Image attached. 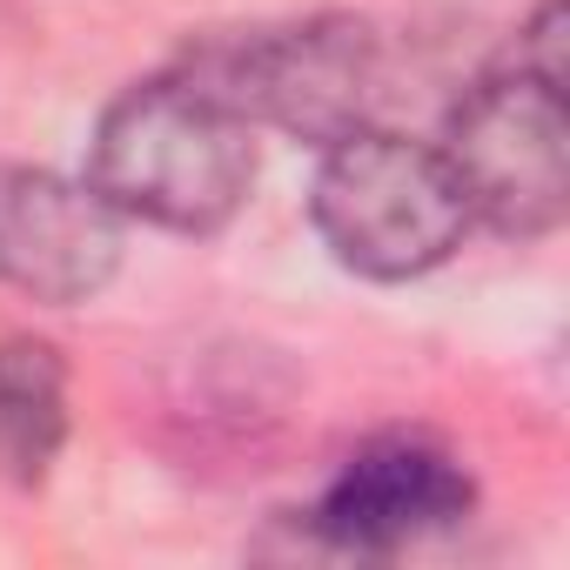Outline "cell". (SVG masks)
Masks as SVG:
<instances>
[{"label": "cell", "instance_id": "obj_1", "mask_svg": "<svg viewBox=\"0 0 570 570\" xmlns=\"http://www.w3.org/2000/svg\"><path fill=\"white\" fill-rule=\"evenodd\" d=\"M255 128L188 61L108 95L88 135V181L101 202L161 235H222L255 202Z\"/></svg>", "mask_w": 570, "mask_h": 570}, {"label": "cell", "instance_id": "obj_2", "mask_svg": "<svg viewBox=\"0 0 570 570\" xmlns=\"http://www.w3.org/2000/svg\"><path fill=\"white\" fill-rule=\"evenodd\" d=\"M316 155L309 228L336 268L363 282H423L470 242V208L436 141L370 121Z\"/></svg>", "mask_w": 570, "mask_h": 570}, {"label": "cell", "instance_id": "obj_3", "mask_svg": "<svg viewBox=\"0 0 570 570\" xmlns=\"http://www.w3.org/2000/svg\"><path fill=\"white\" fill-rule=\"evenodd\" d=\"M255 135H289L303 148H330L376 121L390 88L383 28L363 14H296L228 41H202L181 55Z\"/></svg>", "mask_w": 570, "mask_h": 570}, {"label": "cell", "instance_id": "obj_4", "mask_svg": "<svg viewBox=\"0 0 570 570\" xmlns=\"http://www.w3.org/2000/svg\"><path fill=\"white\" fill-rule=\"evenodd\" d=\"M436 155L470 208V228H490L503 242H543L563 228V215H570L563 81L497 61L443 115Z\"/></svg>", "mask_w": 570, "mask_h": 570}, {"label": "cell", "instance_id": "obj_5", "mask_svg": "<svg viewBox=\"0 0 570 570\" xmlns=\"http://www.w3.org/2000/svg\"><path fill=\"white\" fill-rule=\"evenodd\" d=\"M470 510L476 476L450 443L430 430H376L336 463L323 497L303 510V530L343 557H396L470 523Z\"/></svg>", "mask_w": 570, "mask_h": 570}, {"label": "cell", "instance_id": "obj_6", "mask_svg": "<svg viewBox=\"0 0 570 570\" xmlns=\"http://www.w3.org/2000/svg\"><path fill=\"white\" fill-rule=\"evenodd\" d=\"M128 222L88 175L0 161V289L41 309H81L121 275Z\"/></svg>", "mask_w": 570, "mask_h": 570}, {"label": "cell", "instance_id": "obj_7", "mask_svg": "<svg viewBox=\"0 0 570 570\" xmlns=\"http://www.w3.org/2000/svg\"><path fill=\"white\" fill-rule=\"evenodd\" d=\"M68 363L35 336H0V476L41 490L68 450Z\"/></svg>", "mask_w": 570, "mask_h": 570}, {"label": "cell", "instance_id": "obj_8", "mask_svg": "<svg viewBox=\"0 0 570 570\" xmlns=\"http://www.w3.org/2000/svg\"><path fill=\"white\" fill-rule=\"evenodd\" d=\"M503 61H517V68H530L543 81H563V0H537Z\"/></svg>", "mask_w": 570, "mask_h": 570}]
</instances>
